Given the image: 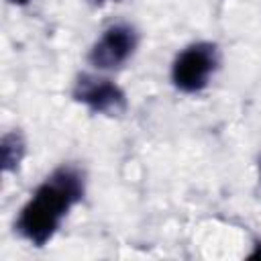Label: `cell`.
Masks as SVG:
<instances>
[{
    "mask_svg": "<svg viewBox=\"0 0 261 261\" xmlns=\"http://www.w3.org/2000/svg\"><path fill=\"white\" fill-rule=\"evenodd\" d=\"M139 31L130 22L108 24L90 45L86 61L94 71L112 73L122 69L139 49Z\"/></svg>",
    "mask_w": 261,
    "mask_h": 261,
    "instance_id": "3",
    "label": "cell"
},
{
    "mask_svg": "<svg viewBox=\"0 0 261 261\" xmlns=\"http://www.w3.org/2000/svg\"><path fill=\"white\" fill-rule=\"evenodd\" d=\"M71 98L88 112L100 116H120L128 108L126 92L102 71H82L71 84Z\"/></svg>",
    "mask_w": 261,
    "mask_h": 261,
    "instance_id": "4",
    "label": "cell"
},
{
    "mask_svg": "<svg viewBox=\"0 0 261 261\" xmlns=\"http://www.w3.org/2000/svg\"><path fill=\"white\" fill-rule=\"evenodd\" d=\"M249 259H261V241L253 245V251L249 253Z\"/></svg>",
    "mask_w": 261,
    "mask_h": 261,
    "instance_id": "6",
    "label": "cell"
},
{
    "mask_svg": "<svg viewBox=\"0 0 261 261\" xmlns=\"http://www.w3.org/2000/svg\"><path fill=\"white\" fill-rule=\"evenodd\" d=\"M218 67H220L218 45L212 41H194L175 53L169 65V80L177 92L194 96L210 86Z\"/></svg>",
    "mask_w": 261,
    "mask_h": 261,
    "instance_id": "2",
    "label": "cell"
},
{
    "mask_svg": "<svg viewBox=\"0 0 261 261\" xmlns=\"http://www.w3.org/2000/svg\"><path fill=\"white\" fill-rule=\"evenodd\" d=\"M6 2H8L10 6H18V8H20V6H29L33 0H6Z\"/></svg>",
    "mask_w": 261,
    "mask_h": 261,
    "instance_id": "7",
    "label": "cell"
},
{
    "mask_svg": "<svg viewBox=\"0 0 261 261\" xmlns=\"http://www.w3.org/2000/svg\"><path fill=\"white\" fill-rule=\"evenodd\" d=\"M259 179H261V159H259Z\"/></svg>",
    "mask_w": 261,
    "mask_h": 261,
    "instance_id": "9",
    "label": "cell"
},
{
    "mask_svg": "<svg viewBox=\"0 0 261 261\" xmlns=\"http://www.w3.org/2000/svg\"><path fill=\"white\" fill-rule=\"evenodd\" d=\"M27 155V141L18 128L6 130L0 139V159L4 173H16Z\"/></svg>",
    "mask_w": 261,
    "mask_h": 261,
    "instance_id": "5",
    "label": "cell"
},
{
    "mask_svg": "<svg viewBox=\"0 0 261 261\" xmlns=\"http://www.w3.org/2000/svg\"><path fill=\"white\" fill-rule=\"evenodd\" d=\"M94 2H120V0H94Z\"/></svg>",
    "mask_w": 261,
    "mask_h": 261,
    "instance_id": "8",
    "label": "cell"
},
{
    "mask_svg": "<svg viewBox=\"0 0 261 261\" xmlns=\"http://www.w3.org/2000/svg\"><path fill=\"white\" fill-rule=\"evenodd\" d=\"M84 196L86 171L75 163L57 165L37 184L16 212L14 232L31 247L49 245Z\"/></svg>",
    "mask_w": 261,
    "mask_h": 261,
    "instance_id": "1",
    "label": "cell"
}]
</instances>
